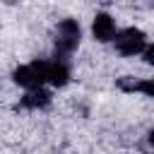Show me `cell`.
<instances>
[{"label":"cell","instance_id":"cell-6","mask_svg":"<svg viewBox=\"0 0 154 154\" xmlns=\"http://www.w3.org/2000/svg\"><path fill=\"white\" fill-rule=\"evenodd\" d=\"M51 103V91L41 87H34V89H26V94L22 96L19 106L22 108H29V111H38V108H46Z\"/></svg>","mask_w":154,"mask_h":154},{"label":"cell","instance_id":"cell-9","mask_svg":"<svg viewBox=\"0 0 154 154\" xmlns=\"http://www.w3.org/2000/svg\"><path fill=\"white\" fill-rule=\"evenodd\" d=\"M147 142H149V144H152V147H154V128H152V130H149V132H147Z\"/></svg>","mask_w":154,"mask_h":154},{"label":"cell","instance_id":"cell-4","mask_svg":"<svg viewBox=\"0 0 154 154\" xmlns=\"http://www.w3.org/2000/svg\"><path fill=\"white\" fill-rule=\"evenodd\" d=\"M12 79L24 87V89H34V87H41L43 84V75L38 70V63H29V65H22L12 72Z\"/></svg>","mask_w":154,"mask_h":154},{"label":"cell","instance_id":"cell-5","mask_svg":"<svg viewBox=\"0 0 154 154\" xmlns=\"http://www.w3.org/2000/svg\"><path fill=\"white\" fill-rule=\"evenodd\" d=\"M116 31H118V29H116V19H113L111 14L99 12V14L94 17V22H91V34H94V38H96V41L108 43V41H113Z\"/></svg>","mask_w":154,"mask_h":154},{"label":"cell","instance_id":"cell-3","mask_svg":"<svg viewBox=\"0 0 154 154\" xmlns=\"http://www.w3.org/2000/svg\"><path fill=\"white\" fill-rule=\"evenodd\" d=\"M36 63H38V70L43 75V82H48L53 87H65L70 82V70L60 58H55V60H36Z\"/></svg>","mask_w":154,"mask_h":154},{"label":"cell","instance_id":"cell-7","mask_svg":"<svg viewBox=\"0 0 154 154\" xmlns=\"http://www.w3.org/2000/svg\"><path fill=\"white\" fill-rule=\"evenodd\" d=\"M132 91H140V94H144V96H152L154 99V77H149V79H135V84H132Z\"/></svg>","mask_w":154,"mask_h":154},{"label":"cell","instance_id":"cell-8","mask_svg":"<svg viewBox=\"0 0 154 154\" xmlns=\"http://www.w3.org/2000/svg\"><path fill=\"white\" fill-rule=\"evenodd\" d=\"M142 58H144V63H147V65H154V43H147V46H144Z\"/></svg>","mask_w":154,"mask_h":154},{"label":"cell","instance_id":"cell-1","mask_svg":"<svg viewBox=\"0 0 154 154\" xmlns=\"http://www.w3.org/2000/svg\"><path fill=\"white\" fill-rule=\"evenodd\" d=\"M79 38H82V29H79V22L77 19H63L55 29V58H67L77 46H79Z\"/></svg>","mask_w":154,"mask_h":154},{"label":"cell","instance_id":"cell-2","mask_svg":"<svg viewBox=\"0 0 154 154\" xmlns=\"http://www.w3.org/2000/svg\"><path fill=\"white\" fill-rule=\"evenodd\" d=\"M113 43H116V51L120 55H140L147 46V36H144V31H140L135 26H128L123 31H116Z\"/></svg>","mask_w":154,"mask_h":154}]
</instances>
